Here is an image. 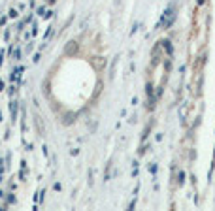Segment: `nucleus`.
Masks as SVG:
<instances>
[{
  "label": "nucleus",
  "instance_id": "obj_1",
  "mask_svg": "<svg viewBox=\"0 0 215 211\" xmlns=\"http://www.w3.org/2000/svg\"><path fill=\"white\" fill-rule=\"evenodd\" d=\"M174 23H176V8L174 6H168L164 10V13L160 15L159 23H157V29H170Z\"/></svg>",
  "mask_w": 215,
  "mask_h": 211
},
{
  "label": "nucleus",
  "instance_id": "obj_2",
  "mask_svg": "<svg viewBox=\"0 0 215 211\" xmlns=\"http://www.w3.org/2000/svg\"><path fill=\"white\" fill-rule=\"evenodd\" d=\"M160 47L166 51V55H174V45H172L170 40H162V41H160Z\"/></svg>",
  "mask_w": 215,
  "mask_h": 211
},
{
  "label": "nucleus",
  "instance_id": "obj_3",
  "mask_svg": "<svg viewBox=\"0 0 215 211\" xmlns=\"http://www.w3.org/2000/svg\"><path fill=\"white\" fill-rule=\"evenodd\" d=\"M17 104L19 102H15V100L10 102V111H11V119H13V121H15V117H17Z\"/></svg>",
  "mask_w": 215,
  "mask_h": 211
},
{
  "label": "nucleus",
  "instance_id": "obj_4",
  "mask_svg": "<svg viewBox=\"0 0 215 211\" xmlns=\"http://www.w3.org/2000/svg\"><path fill=\"white\" fill-rule=\"evenodd\" d=\"M15 202H17V198H15V194H13V192L6 194V206H13Z\"/></svg>",
  "mask_w": 215,
  "mask_h": 211
},
{
  "label": "nucleus",
  "instance_id": "obj_5",
  "mask_svg": "<svg viewBox=\"0 0 215 211\" xmlns=\"http://www.w3.org/2000/svg\"><path fill=\"white\" fill-rule=\"evenodd\" d=\"M151 128H153V123H147V126H145V128H143L142 139H147V136H149V132H151Z\"/></svg>",
  "mask_w": 215,
  "mask_h": 211
},
{
  "label": "nucleus",
  "instance_id": "obj_6",
  "mask_svg": "<svg viewBox=\"0 0 215 211\" xmlns=\"http://www.w3.org/2000/svg\"><path fill=\"white\" fill-rule=\"evenodd\" d=\"M64 117H66V119H64V124H72V123L76 121V119H74L76 115H74V113H66V115H64Z\"/></svg>",
  "mask_w": 215,
  "mask_h": 211
},
{
  "label": "nucleus",
  "instance_id": "obj_7",
  "mask_svg": "<svg viewBox=\"0 0 215 211\" xmlns=\"http://www.w3.org/2000/svg\"><path fill=\"white\" fill-rule=\"evenodd\" d=\"M19 17V11L17 10H10L8 11V19H17Z\"/></svg>",
  "mask_w": 215,
  "mask_h": 211
},
{
  "label": "nucleus",
  "instance_id": "obj_8",
  "mask_svg": "<svg viewBox=\"0 0 215 211\" xmlns=\"http://www.w3.org/2000/svg\"><path fill=\"white\" fill-rule=\"evenodd\" d=\"M185 183V172H179L177 173V185H183Z\"/></svg>",
  "mask_w": 215,
  "mask_h": 211
},
{
  "label": "nucleus",
  "instance_id": "obj_9",
  "mask_svg": "<svg viewBox=\"0 0 215 211\" xmlns=\"http://www.w3.org/2000/svg\"><path fill=\"white\" fill-rule=\"evenodd\" d=\"M15 93H17V87L15 85H10L8 87V96H15Z\"/></svg>",
  "mask_w": 215,
  "mask_h": 211
},
{
  "label": "nucleus",
  "instance_id": "obj_10",
  "mask_svg": "<svg viewBox=\"0 0 215 211\" xmlns=\"http://www.w3.org/2000/svg\"><path fill=\"white\" fill-rule=\"evenodd\" d=\"M38 29H40L38 21H34V23H32V36H36V34H38Z\"/></svg>",
  "mask_w": 215,
  "mask_h": 211
},
{
  "label": "nucleus",
  "instance_id": "obj_11",
  "mask_svg": "<svg viewBox=\"0 0 215 211\" xmlns=\"http://www.w3.org/2000/svg\"><path fill=\"white\" fill-rule=\"evenodd\" d=\"M40 59H42V53L38 51V53H34V57H32V62H34V64H38V62H40Z\"/></svg>",
  "mask_w": 215,
  "mask_h": 211
},
{
  "label": "nucleus",
  "instance_id": "obj_12",
  "mask_svg": "<svg viewBox=\"0 0 215 211\" xmlns=\"http://www.w3.org/2000/svg\"><path fill=\"white\" fill-rule=\"evenodd\" d=\"M147 149H149V145H142L140 149H138V154H140V157H142V154H145V153H147Z\"/></svg>",
  "mask_w": 215,
  "mask_h": 211
},
{
  "label": "nucleus",
  "instance_id": "obj_13",
  "mask_svg": "<svg viewBox=\"0 0 215 211\" xmlns=\"http://www.w3.org/2000/svg\"><path fill=\"white\" fill-rule=\"evenodd\" d=\"M42 17H44V19H47V21H49V19L53 17V11H51V10H45V13H44V15H42Z\"/></svg>",
  "mask_w": 215,
  "mask_h": 211
},
{
  "label": "nucleus",
  "instance_id": "obj_14",
  "mask_svg": "<svg viewBox=\"0 0 215 211\" xmlns=\"http://www.w3.org/2000/svg\"><path fill=\"white\" fill-rule=\"evenodd\" d=\"M36 13H38V15H44V13H45V6H40V8L36 10Z\"/></svg>",
  "mask_w": 215,
  "mask_h": 211
},
{
  "label": "nucleus",
  "instance_id": "obj_15",
  "mask_svg": "<svg viewBox=\"0 0 215 211\" xmlns=\"http://www.w3.org/2000/svg\"><path fill=\"white\" fill-rule=\"evenodd\" d=\"M6 23H8V15H2L0 17V26H4Z\"/></svg>",
  "mask_w": 215,
  "mask_h": 211
},
{
  "label": "nucleus",
  "instance_id": "obj_16",
  "mask_svg": "<svg viewBox=\"0 0 215 211\" xmlns=\"http://www.w3.org/2000/svg\"><path fill=\"white\" fill-rule=\"evenodd\" d=\"M13 59H15V60H21V49H17V51L13 53Z\"/></svg>",
  "mask_w": 215,
  "mask_h": 211
},
{
  "label": "nucleus",
  "instance_id": "obj_17",
  "mask_svg": "<svg viewBox=\"0 0 215 211\" xmlns=\"http://www.w3.org/2000/svg\"><path fill=\"white\" fill-rule=\"evenodd\" d=\"M149 172L155 175V173H157V164H151V166H149Z\"/></svg>",
  "mask_w": 215,
  "mask_h": 211
},
{
  "label": "nucleus",
  "instance_id": "obj_18",
  "mask_svg": "<svg viewBox=\"0 0 215 211\" xmlns=\"http://www.w3.org/2000/svg\"><path fill=\"white\" fill-rule=\"evenodd\" d=\"M70 154H72V157H77V154H79V149H77V147H76V149H72Z\"/></svg>",
  "mask_w": 215,
  "mask_h": 211
},
{
  "label": "nucleus",
  "instance_id": "obj_19",
  "mask_svg": "<svg viewBox=\"0 0 215 211\" xmlns=\"http://www.w3.org/2000/svg\"><path fill=\"white\" fill-rule=\"evenodd\" d=\"M155 139H157V142H162V134H160V132H157V134H155Z\"/></svg>",
  "mask_w": 215,
  "mask_h": 211
},
{
  "label": "nucleus",
  "instance_id": "obj_20",
  "mask_svg": "<svg viewBox=\"0 0 215 211\" xmlns=\"http://www.w3.org/2000/svg\"><path fill=\"white\" fill-rule=\"evenodd\" d=\"M134 207H136V198H134L130 203H128V209H134Z\"/></svg>",
  "mask_w": 215,
  "mask_h": 211
},
{
  "label": "nucleus",
  "instance_id": "obj_21",
  "mask_svg": "<svg viewBox=\"0 0 215 211\" xmlns=\"http://www.w3.org/2000/svg\"><path fill=\"white\" fill-rule=\"evenodd\" d=\"M4 55H6V51H0V66H2V62H4Z\"/></svg>",
  "mask_w": 215,
  "mask_h": 211
},
{
  "label": "nucleus",
  "instance_id": "obj_22",
  "mask_svg": "<svg viewBox=\"0 0 215 211\" xmlns=\"http://www.w3.org/2000/svg\"><path fill=\"white\" fill-rule=\"evenodd\" d=\"M42 153H44V154H45V157H49V151H47V147H45V145H44V147H42Z\"/></svg>",
  "mask_w": 215,
  "mask_h": 211
},
{
  "label": "nucleus",
  "instance_id": "obj_23",
  "mask_svg": "<svg viewBox=\"0 0 215 211\" xmlns=\"http://www.w3.org/2000/svg\"><path fill=\"white\" fill-rule=\"evenodd\" d=\"M53 188H55V191H61L62 187H61V183H55V185H53Z\"/></svg>",
  "mask_w": 215,
  "mask_h": 211
},
{
  "label": "nucleus",
  "instance_id": "obj_24",
  "mask_svg": "<svg viewBox=\"0 0 215 211\" xmlns=\"http://www.w3.org/2000/svg\"><path fill=\"white\" fill-rule=\"evenodd\" d=\"M2 90H4V81L0 79V93H2Z\"/></svg>",
  "mask_w": 215,
  "mask_h": 211
},
{
  "label": "nucleus",
  "instance_id": "obj_25",
  "mask_svg": "<svg viewBox=\"0 0 215 211\" xmlns=\"http://www.w3.org/2000/svg\"><path fill=\"white\" fill-rule=\"evenodd\" d=\"M47 2H49V4H55V0H47Z\"/></svg>",
  "mask_w": 215,
  "mask_h": 211
},
{
  "label": "nucleus",
  "instance_id": "obj_26",
  "mask_svg": "<svg viewBox=\"0 0 215 211\" xmlns=\"http://www.w3.org/2000/svg\"><path fill=\"white\" fill-rule=\"evenodd\" d=\"M0 123H2V113H0Z\"/></svg>",
  "mask_w": 215,
  "mask_h": 211
}]
</instances>
